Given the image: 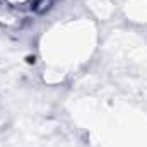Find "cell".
<instances>
[{"label": "cell", "mask_w": 147, "mask_h": 147, "mask_svg": "<svg viewBox=\"0 0 147 147\" xmlns=\"http://www.w3.org/2000/svg\"><path fill=\"white\" fill-rule=\"evenodd\" d=\"M38 0H0V5L9 10H29Z\"/></svg>", "instance_id": "1"}]
</instances>
